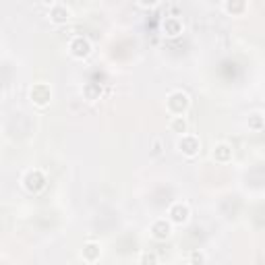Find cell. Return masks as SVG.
<instances>
[{
	"mask_svg": "<svg viewBox=\"0 0 265 265\" xmlns=\"http://www.w3.org/2000/svg\"><path fill=\"white\" fill-rule=\"evenodd\" d=\"M224 7H226V11H230V13H241V11L247 9L245 3H226Z\"/></svg>",
	"mask_w": 265,
	"mask_h": 265,
	"instance_id": "cell-15",
	"label": "cell"
},
{
	"mask_svg": "<svg viewBox=\"0 0 265 265\" xmlns=\"http://www.w3.org/2000/svg\"><path fill=\"white\" fill-rule=\"evenodd\" d=\"M50 19H52V23H56V25L66 23V21L71 19V9L66 7V5H62V3H54V5L50 7Z\"/></svg>",
	"mask_w": 265,
	"mask_h": 265,
	"instance_id": "cell-6",
	"label": "cell"
},
{
	"mask_svg": "<svg viewBox=\"0 0 265 265\" xmlns=\"http://www.w3.org/2000/svg\"><path fill=\"white\" fill-rule=\"evenodd\" d=\"M249 126H253L255 130H261L263 128V122H261V114H253L249 118Z\"/></svg>",
	"mask_w": 265,
	"mask_h": 265,
	"instance_id": "cell-16",
	"label": "cell"
},
{
	"mask_svg": "<svg viewBox=\"0 0 265 265\" xmlns=\"http://www.w3.org/2000/svg\"><path fill=\"white\" fill-rule=\"evenodd\" d=\"M176 147H178V151H180L182 155H187V157H195V155L199 153V147H201V143H199V139L193 137V135H182V137L178 139Z\"/></svg>",
	"mask_w": 265,
	"mask_h": 265,
	"instance_id": "cell-4",
	"label": "cell"
},
{
	"mask_svg": "<svg viewBox=\"0 0 265 265\" xmlns=\"http://www.w3.org/2000/svg\"><path fill=\"white\" fill-rule=\"evenodd\" d=\"M29 97H31V102L36 106L44 108V106L50 104V99H52V89L46 83H36L31 87V91H29Z\"/></svg>",
	"mask_w": 265,
	"mask_h": 265,
	"instance_id": "cell-2",
	"label": "cell"
},
{
	"mask_svg": "<svg viewBox=\"0 0 265 265\" xmlns=\"http://www.w3.org/2000/svg\"><path fill=\"white\" fill-rule=\"evenodd\" d=\"M170 234H172V226L168 220H157L151 224V236L155 241H166Z\"/></svg>",
	"mask_w": 265,
	"mask_h": 265,
	"instance_id": "cell-7",
	"label": "cell"
},
{
	"mask_svg": "<svg viewBox=\"0 0 265 265\" xmlns=\"http://www.w3.org/2000/svg\"><path fill=\"white\" fill-rule=\"evenodd\" d=\"M203 261H205V255H203L201 251H193V253H191V263H193V265H201Z\"/></svg>",
	"mask_w": 265,
	"mask_h": 265,
	"instance_id": "cell-17",
	"label": "cell"
},
{
	"mask_svg": "<svg viewBox=\"0 0 265 265\" xmlns=\"http://www.w3.org/2000/svg\"><path fill=\"white\" fill-rule=\"evenodd\" d=\"M99 255H102V249H99L97 243H85V245H83V259H85V261L93 263V261L99 259Z\"/></svg>",
	"mask_w": 265,
	"mask_h": 265,
	"instance_id": "cell-9",
	"label": "cell"
},
{
	"mask_svg": "<svg viewBox=\"0 0 265 265\" xmlns=\"http://www.w3.org/2000/svg\"><path fill=\"white\" fill-rule=\"evenodd\" d=\"M141 265H157V255L155 253H143L141 255Z\"/></svg>",
	"mask_w": 265,
	"mask_h": 265,
	"instance_id": "cell-14",
	"label": "cell"
},
{
	"mask_svg": "<svg viewBox=\"0 0 265 265\" xmlns=\"http://www.w3.org/2000/svg\"><path fill=\"white\" fill-rule=\"evenodd\" d=\"M214 160H218V162H230L232 160V147L226 145V143H218L214 147Z\"/></svg>",
	"mask_w": 265,
	"mask_h": 265,
	"instance_id": "cell-10",
	"label": "cell"
},
{
	"mask_svg": "<svg viewBox=\"0 0 265 265\" xmlns=\"http://www.w3.org/2000/svg\"><path fill=\"white\" fill-rule=\"evenodd\" d=\"M83 95H85V99H89V102L99 99V95H102V85L99 83H87L83 87Z\"/></svg>",
	"mask_w": 265,
	"mask_h": 265,
	"instance_id": "cell-12",
	"label": "cell"
},
{
	"mask_svg": "<svg viewBox=\"0 0 265 265\" xmlns=\"http://www.w3.org/2000/svg\"><path fill=\"white\" fill-rule=\"evenodd\" d=\"M187 128H189V124H187V120H184L182 116H172V120H170V130H172V132H178V135H187Z\"/></svg>",
	"mask_w": 265,
	"mask_h": 265,
	"instance_id": "cell-13",
	"label": "cell"
},
{
	"mask_svg": "<svg viewBox=\"0 0 265 265\" xmlns=\"http://www.w3.org/2000/svg\"><path fill=\"white\" fill-rule=\"evenodd\" d=\"M23 187H25L29 193H40V191H44V187H46V176H44L40 170H29V172L23 176Z\"/></svg>",
	"mask_w": 265,
	"mask_h": 265,
	"instance_id": "cell-3",
	"label": "cell"
},
{
	"mask_svg": "<svg viewBox=\"0 0 265 265\" xmlns=\"http://www.w3.org/2000/svg\"><path fill=\"white\" fill-rule=\"evenodd\" d=\"M189 104H191V99L184 91H174V93L168 95V99H166V108H168V112L174 114V116H182V112L189 108Z\"/></svg>",
	"mask_w": 265,
	"mask_h": 265,
	"instance_id": "cell-1",
	"label": "cell"
},
{
	"mask_svg": "<svg viewBox=\"0 0 265 265\" xmlns=\"http://www.w3.org/2000/svg\"><path fill=\"white\" fill-rule=\"evenodd\" d=\"M168 216H170V222H174V224H184V222L189 220L191 211H189V207H187L184 203H174V205L170 207Z\"/></svg>",
	"mask_w": 265,
	"mask_h": 265,
	"instance_id": "cell-8",
	"label": "cell"
},
{
	"mask_svg": "<svg viewBox=\"0 0 265 265\" xmlns=\"http://www.w3.org/2000/svg\"><path fill=\"white\" fill-rule=\"evenodd\" d=\"M164 31H166V36H178V33L182 31V23H180V19H176V17H170V19H166V23H164Z\"/></svg>",
	"mask_w": 265,
	"mask_h": 265,
	"instance_id": "cell-11",
	"label": "cell"
},
{
	"mask_svg": "<svg viewBox=\"0 0 265 265\" xmlns=\"http://www.w3.org/2000/svg\"><path fill=\"white\" fill-rule=\"evenodd\" d=\"M69 50H71V54L75 58H85V56L91 54V42L87 38H83V36H77V38L71 40Z\"/></svg>",
	"mask_w": 265,
	"mask_h": 265,
	"instance_id": "cell-5",
	"label": "cell"
}]
</instances>
